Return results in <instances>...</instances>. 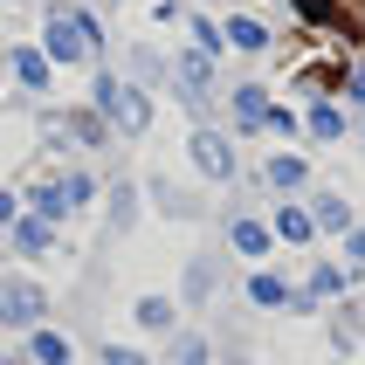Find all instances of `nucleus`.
<instances>
[{
	"label": "nucleus",
	"mask_w": 365,
	"mask_h": 365,
	"mask_svg": "<svg viewBox=\"0 0 365 365\" xmlns=\"http://www.w3.org/2000/svg\"><path fill=\"white\" fill-rule=\"evenodd\" d=\"M297 14L317 21V28H331V35H345L365 48V0H297Z\"/></svg>",
	"instance_id": "nucleus-1"
}]
</instances>
